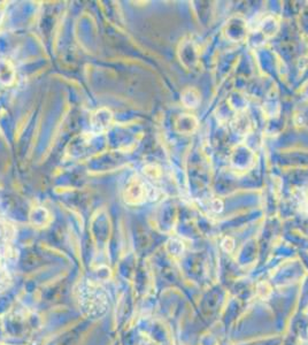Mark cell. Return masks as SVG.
I'll list each match as a JSON object with an SVG mask.
<instances>
[{
	"label": "cell",
	"mask_w": 308,
	"mask_h": 345,
	"mask_svg": "<svg viewBox=\"0 0 308 345\" xmlns=\"http://www.w3.org/2000/svg\"><path fill=\"white\" fill-rule=\"evenodd\" d=\"M104 112V109H102V111H98L97 113L94 114V118H93V128L95 129V130H98V131H103V130H106V129H107L109 126H110V123H112V119H113V115L112 113H110L109 111H107V109H105V113Z\"/></svg>",
	"instance_id": "obj_1"
}]
</instances>
